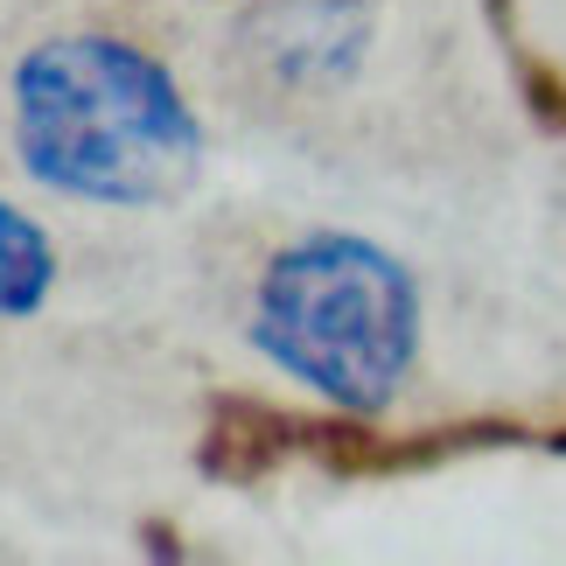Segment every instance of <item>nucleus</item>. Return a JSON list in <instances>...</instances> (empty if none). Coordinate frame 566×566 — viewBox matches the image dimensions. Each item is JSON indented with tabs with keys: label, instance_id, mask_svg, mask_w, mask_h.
<instances>
[{
	"label": "nucleus",
	"instance_id": "nucleus-2",
	"mask_svg": "<svg viewBox=\"0 0 566 566\" xmlns=\"http://www.w3.org/2000/svg\"><path fill=\"white\" fill-rule=\"evenodd\" d=\"M245 336L322 406L378 420L420 364V280L378 238L308 231L266 259Z\"/></svg>",
	"mask_w": 566,
	"mask_h": 566
},
{
	"label": "nucleus",
	"instance_id": "nucleus-3",
	"mask_svg": "<svg viewBox=\"0 0 566 566\" xmlns=\"http://www.w3.org/2000/svg\"><path fill=\"white\" fill-rule=\"evenodd\" d=\"M371 0H259L238 42L287 92H336L371 56Z\"/></svg>",
	"mask_w": 566,
	"mask_h": 566
},
{
	"label": "nucleus",
	"instance_id": "nucleus-4",
	"mask_svg": "<svg viewBox=\"0 0 566 566\" xmlns=\"http://www.w3.org/2000/svg\"><path fill=\"white\" fill-rule=\"evenodd\" d=\"M56 287V245L29 210H14L0 196V322L35 315Z\"/></svg>",
	"mask_w": 566,
	"mask_h": 566
},
{
	"label": "nucleus",
	"instance_id": "nucleus-1",
	"mask_svg": "<svg viewBox=\"0 0 566 566\" xmlns=\"http://www.w3.org/2000/svg\"><path fill=\"white\" fill-rule=\"evenodd\" d=\"M14 147L21 168L98 210L176 203L203 168V119L126 35H50L14 63Z\"/></svg>",
	"mask_w": 566,
	"mask_h": 566
}]
</instances>
